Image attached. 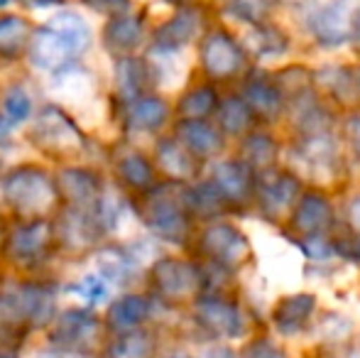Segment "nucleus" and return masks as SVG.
<instances>
[{"mask_svg":"<svg viewBox=\"0 0 360 358\" xmlns=\"http://www.w3.org/2000/svg\"><path fill=\"white\" fill-rule=\"evenodd\" d=\"M138 214L140 221L165 243L184 245L189 241L194 219L184 204V184L169 181L143 191Z\"/></svg>","mask_w":360,"mask_h":358,"instance_id":"1","label":"nucleus"},{"mask_svg":"<svg viewBox=\"0 0 360 358\" xmlns=\"http://www.w3.org/2000/svg\"><path fill=\"white\" fill-rule=\"evenodd\" d=\"M3 199L22 219H42L59 201L57 181L49 177L44 170L22 165V167H15L13 172L5 174Z\"/></svg>","mask_w":360,"mask_h":358,"instance_id":"2","label":"nucleus"},{"mask_svg":"<svg viewBox=\"0 0 360 358\" xmlns=\"http://www.w3.org/2000/svg\"><path fill=\"white\" fill-rule=\"evenodd\" d=\"M292 158L297 165H304L307 174L319 181L316 189L326 184H338L346 172V148L336 133H319V135H302L294 140Z\"/></svg>","mask_w":360,"mask_h":358,"instance_id":"3","label":"nucleus"},{"mask_svg":"<svg viewBox=\"0 0 360 358\" xmlns=\"http://www.w3.org/2000/svg\"><path fill=\"white\" fill-rule=\"evenodd\" d=\"M199 253L211 268L226 270L231 275L248 268L252 260V241L243 229L231 221L216 219L201 231Z\"/></svg>","mask_w":360,"mask_h":358,"instance_id":"4","label":"nucleus"},{"mask_svg":"<svg viewBox=\"0 0 360 358\" xmlns=\"http://www.w3.org/2000/svg\"><path fill=\"white\" fill-rule=\"evenodd\" d=\"M191 314H194L196 324L211 339H221V341L243 339L248 334V329H250V319H248L245 309L228 292L204 290L191 302Z\"/></svg>","mask_w":360,"mask_h":358,"instance_id":"5","label":"nucleus"},{"mask_svg":"<svg viewBox=\"0 0 360 358\" xmlns=\"http://www.w3.org/2000/svg\"><path fill=\"white\" fill-rule=\"evenodd\" d=\"M304 189V181L289 167H270L265 172L255 174V194L252 206L257 209L260 219L272 226H282L287 221L292 206L297 204L299 194Z\"/></svg>","mask_w":360,"mask_h":358,"instance_id":"6","label":"nucleus"},{"mask_svg":"<svg viewBox=\"0 0 360 358\" xmlns=\"http://www.w3.org/2000/svg\"><path fill=\"white\" fill-rule=\"evenodd\" d=\"M150 282L157 297L169 305L194 302L204 292V268L184 258H160L150 268Z\"/></svg>","mask_w":360,"mask_h":358,"instance_id":"7","label":"nucleus"},{"mask_svg":"<svg viewBox=\"0 0 360 358\" xmlns=\"http://www.w3.org/2000/svg\"><path fill=\"white\" fill-rule=\"evenodd\" d=\"M30 140L52 158H76L86 150V138L81 128L59 106H47L37 115Z\"/></svg>","mask_w":360,"mask_h":358,"instance_id":"8","label":"nucleus"},{"mask_svg":"<svg viewBox=\"0 0 360 358\" xmlns=\"http://www.w3.org/2000/svg\"><path fill=\"white\" fill-rule=\"evenodd\" d=\"M282 226H285V234L292 241L331 234L336 229V209L331 204V196L323 189H316V186L302 189L297 204L292 206Z\"/></svg>","mask_w":360,"mask_h":358,"instance_id":"9","label":"nucleus"},{"mask_svg":"<svg viewBox=\"0 0 360 358\" xmlns=\"http://www.w3.org/2000/svg\"><path fill=\"white\" fill-rule=\"evenodd\" d=\"M54 314V292L47 285H20L0 297V321L8 324H47Z\"/></svg>","mask_w":360,"mask_h":358,"instance_id":"10","label":"nucleus"},{"mask_svg":"<svg viewBox=\"0 0 360 358\" xmlns=\"http://www.w3.org/2000/svg\"><path fill=\"white\" fill-rule=\"evenodd\" d=\"M103 339V324L84 309H67L52 326V341L76 354H94Z\"/></svg>","mask_w":360,"mask_h":358,"instance_id":"11","label":"nucleus"},{"mask_svg":"<svg viewBox=\"0 0 360 358\" xmlns=\"http://www.w3.org/2000/svg\"><path fill=\"white\" fill-rule=\"evenodd\" d=\"M54 243V229L49 221L32 219L27 224H20L18 229L10 231L5 241V255L15 265H37L39 260L47 258L49 248Z\"/></svg>","mask_w":360,"mask_h":358,"instance_id":"12","label":"nucleus"},{"mask_svg":"<svg viewBox=\"0 0 360 358\" xmlns=\"http://www.w3.org/2000/svg\"><path fill=\"white\" fill-rule=\"evenodd\" d=\"M211 184L221 191V196L228 201L231 211H245L252 206L255 194V172L243 162L240 158L221 160L211 167Z\"/></svg>","mask_w":360,"mask_h":358,"instance_id":"13","label":"nucleus"},{"mask_svg":"<svg viewBox=\"0 0 360 358\" xmlns=\"http://www.w3.org/2000/svg\"><path fill=\"white\" fill-rule=\"evenodd\" d=\"M201 67L216 82L233 79L245 69V49L228 32H211L201 42Z\"/></svg>","mask_w":360,"mask_h":358,"instance_id":"14","label":"nucleus"},{"mask_svg":"<svg viewBox=\"0 0 360 358\" xmlns=\"http://www.w3.org/2000/svg\"><path fill=\"white\" fill-rule=\"evenodd\" d=\"M319 300L314 292H292L275 302L270 309V324L282 336H299L311 326Z\"/></svg>","mask_w":360,"mask_h":358,"instance_id":"15","label":"nucleus"},{"mask_svg":"<svg viewBox=\"0 0 360 358\" xmlns=\"http://www.w3.org/2000/svg\"><path fill=\"white\" fill-rule=\"evenodd\" d=\"M30 62L42 72H62L69 62L79 54V49L74 47V42L69 37H64L59 30L39 27L37 32H32L30 37Z\"/></svg>","mask_w":360,"mask_h":358,"instance_id":"16","label":"nucleus"},{"mask_svg":"<svg viewBox=\"0 0 360 358\" xmlns=\"http://www.w3.org/2000/svg\"><path fill=\"white\" fill-rule=\"evenodd\" d=\"M174 138L194 155L196 160H216L226 150V135L218 130V125L209 120H184L176 123Z\"/></svg>","mask_w":360,"mask_h":358,"instance_id":"17","label":"nucleus"},{"mask_svg":"<svg viewBox=\"0 0 360 358\" xmlns=\"http://www.w3.org/2000/svg\"><path fill=\"white\" fill-rule=\"evenodd\" d=\"M240 98L252 110L257 123H275L277 118H282V113L287 108V98L282 94V89L277 87V82H272L267 77L248 79Z\"/></svg>","mask_w":360,"mask_h":358,"instance_id":"18","label":"nucleus"},{"mask_svg":"<svg viewBox=\"0 0 360 358\" xmlns=\"http://www.w3.org/2000/svg\"><path fill=\"white\" fill-rule=\"evenodd\" d=\"M155 160L160 172H165L169 181H176V184H191L201 172V160H196L174 135L157 143Z\"/></svg>","mask_w":360,"mask_h":358,"instance_id":"19","label":"nucleus"},{"mask_svg":"<svg viewBox=\"0 0 360 358\" xmlns=\"http://www.w3.org/2000/svg\"><path fill=\"white\" fill-rule=\"evenodd\" d=\"M353 0H333L321 13L314 18L311 30L316 39L326 47L343 44L351 37V18H353Z\"/></svg>","mask_w":360,"mask_h":358,"instance_id":"20","label":"nucleus"},{"mask_svg":"<svg viewBox=\"0 0 360 358\" xmlns=\"http://www.w3.org/2000/svg\"><path fill=\"white\" fill-rule=\"evenodd\" d=\"M57 191L69 201V206L89 209L101 196V177L84 167H67L57 177Z\"/></svg>","mask_w":360,"mask_h":358,"instance_id":"21","label":"nucleus"},{"mask_svg":"<svg viewBox=\"0 0 360 358\" xmlns=\"http://www.w3.org/2000/svg\"><path fill=\"white\" fill-rule=\"evenodd\" d=\"M238 158L252 170V172H265L270 167H277L282 160V145L267 130H255L245 133L240 138V155Z\"/></svg>","mask_w":360,"mask_h":358,"instance_id":"22","label":"nucleus"},{"mask_svg":"<svg viewBox=\"0 0 360 358\" xmlns=\"http://www.w3.org/2000/svg\"><path fill=\"white\" fill-rule=\"evenodd\" d=\"M140 42H143V20L138 15L118 13L108 20L103 30V44L110 54L128 57L140 47Z\"/></svg>","mask_w":360,"mask_h":358,"instance_id":"23","label":"nucleus"},{"mask_svg":"<svg viewBox=\"0 0 360 358\" xmlns=\"http://www.w3.org/2000/svg\"><path fill=\"white\" fill-rule=\"evenodd\" d=\"M103 234V226L96 219L94 211L72 206L67 214L62 216V226H59V238L69 245V248H89L98 241Z\"/></svg>","mask_w":360,"mask_h":358,"instance_id":"24","label":"nucleus"},{"mask_svg":"<svg viewBox=\"0 0 360 358\" xmlns=\"http://www.w3.org/2000/svg\"><path fill=\"white\" fill-rule=\"evenodd\" d=\"M184 204L189 209L191 219H204V221H216L223 219L226 214H231V206L221 196V191L211 184L209 179L199 181V184H184Z\"/></svg>","mask_w":360,"mask_h":358,"instance_id":"25","label":"nucleus"},{"mask_svg":"<svg viewBox=\"0 0 360 358\" xmlns=\"http://www.w3.org/2000/svg\"><path fill=\"white\" fill-rule=\"evenodd\" d=\"M199 13L196 10H181V13H176L172 20H167L155 32V49H160V52H176V49L186 47L199 34Z\"/></svg>","mask_w":360,"mask_h":358,"instance_id":"26","label":"nucleus"},{"mask_svg":"<svg viewBox=\"0 0 360 358\" xmlns=\"http://www.w3.org/2000/svg\"><path fill=\"white\" fill-rule=\"evenodd\" d=\"M128 128L140 133H155L169 120V106L160 96H140L128 103Z\"/></svg>","mask_w":360,"mask_h":358,"instance_id":"27","label":"nucleus"},{"mask_svg":"<svg viewBox=\"0 0 360 358\" xmlns=\"http://www.w3.org/2000/svg\"><path fill=\"white\" fill-rule=\"evenodd\" d=\"M216 118H218V130L226 138H243L257 123L252 110L248 108V103L240 96H228V98L218 101Z\"/></svg>","mask_w":360,"mask_h":358,"instance_id":"28","label":"nucleus"},{"mask_svg":"<svg viewBox=\"0 0 360 358\" xmlns=\"http://www.w3.org/2000/svg\"><path fill=\"white\" fill-rule=\"evenodd\" d=\"M150 317V302L140 295H123L108 307V326L115 331H130L143 326V321Z\"/></svg>","mask_w":360,"mask_h":358,"instance_id":"29","label":"nucleus"},{"mask_svg":"<svg viewBox=\"0 0 360 358\" xmlns=\"http://www.w3.org/2000/svg\"><path fill=\"white\" fill-rule=\"evenodd\" d=\"M115 167H118L120 179H123L130 189L140 191V194L155 186V167H152L150 160H147L143 153H138V150H125V153H120Z\"/></svg>","mask_w":360,"mask_h":358,"instance_id":"30","label":"nucleus"},{"mask_svg":"<svg viewBox=\"0 0 360 358\" xmlns=\"http://www.w3.org/2000/svg\"><path fill=\"white\" fill-rule=\"evenodd\" d=\"M147 67L140 59L133 57H120L118 69H115V87H118V94L125 103H133L135 98L143 96V91L147 87Z\"/></svg>","mask_w":360,"mask_h":358,"instance_id":"31","label":"nucleus"},{"mask_svg":"<svg viewBox=\"0 0 360 358\" xmlns=\"http://www.w3.org/2000/svg\"><path fill=\"white\" fill-rule=\"evenodd\" d=\"M319 79H321V87L328 91V96L336 98L338 103L353 108L360 101V82L348 69H326L319 74Z\"/></svg>","mask_w":360,"mask_h":358,"instance_id":"32","label":"nucleus"},{"mask_svg":"<svg viewBox=\"0 0 360 358\" xmlns=\"http://www.w3.org/2000/svg\"><path fill=\"white\" fill-rule=\"evenodd\" d=\"M218 94L214 87H196L179 98V118L184 120H209L218 108Z\"/></svg>","mask_w":360,"mask_h":358,"instance_id":"33","label":"nucleus"},{"mask_svg":"<svg viewBox=\"0 0 360 358\" xmlns=\"http://www.w3.org/2000/svg\"><path fill=\"white\" fill-rule=\"evenodd\" d=\"M30 37H32V30H30L27 20L18 18V15L0 18V57H18L27 47Z\"/></svg>","mask_w":360,"mask_h":358,"instance_id":"34","label":"nucleus"},{"mask_svg":"<svg viewBox=\"0 0 360 358\" xmlns=\"http://www.w3.org/2000/svg\"><path fill=\"white\" fill-rule=\"evenodd\" d=\"M152 354H155V336L140 326L123 331L108 349V358H150Z\"/></svg>","mask_w":360,"mask_h":358,"instance_id":"35","label":"nucleus"},{"mask_svg":"<svg viewBox=\"0 0 360 358\" xmlns=\"http://www.w3.org/2000/svg\"><path fill=\"white\" fill-rule=\"evenodd\" d=\"M133 270V258L118 248H103L98 255V277L110 285H123Z\"/></svg>","mask_w":360,"mask_h":358,"instance_id":"36","label":"nucleus"},{"mask_svg":"<svg viewBox=\"0 0 360 358\" xmlns=\"http://www.w3.org/2000/svg\"><path fill=\"white\" fill-rule=\"evenodd\" d=\"M47 25H49V27H54V30H59L64 37L72 39L74 47L79 49V52L89 49V44H91V27H89V23L81 18V15H76V13H59V15H54V18L49 20Z\"/></svg>","mask_w":360,"mask_h":358,"instance_id":"37","label":"nucleus"},{"mask_svg":"<svg viewBox=\"0 0 360 358\" xmlns=\"http://www.w3.org/2000/svg\"><path fill=\"white\" fill-rule=\"evenodd\" d=\"M250 44H252V52L257 54V57H277V54H282L287 49L289 39L285 37V32H280L277 27H272V25H255V32H252L250 37Z\"/></svg>","mask_w":360,"mask_h":358,"instance_id":"38","label":"nucleus"},{"mask_svg":"<svg viewBox=\"0 0 360 358\" xmlns=\"http://www.w3.org/2000/svg\"><path fill=\"white\" fill-rule=\"evenodd\" d=\"M294 243L299 245V250L304 253V258L311 263H326V260L336 258V248H333V236L321 234V236H307V238H297Z\"/></svg>","mask_w":360,"mask_h":358,"instance_id":"39","label":"nucleus"},{"mask_svg":"<svg viewBox=\"0 0 360 358\" xmlns=\"http://www.w3.org/2000/svg\"><path fill=\"white\" fill-rule=\"evenodd\" d=\"M3 110L10 123H22L32 113V98H30V94L22 87H13L3 98Z\"/></svg>","mask_w":360,"mask_h":358,"instance_id":"40","label":"nucleus"},{"mask_svg":"<svg viewBox=\"0 0 360 358\" xmlns=\"http://www.w3.org/2000/svg\"><path fill=\"white\" fill-rule=\"evenodd\" d=\"M319 329L323 334V341H346L351 336L353 321L341 312H326L323 319L319 321Z\"/></svg>","mask_w":360,"mask_h":358,"instance_id":"41","label":"nucleus"},{"mask_svg":"<svg viewBox=\"0 0 360 358\" xmlns=\"http://www.w3.org/2000/svg\"><path fill=\"white\" fill-rule=\"evenodd\" d=\"M240 358H292V356L277 341L267 339V336H255V339H250L243 346Z\"/></svg>","mask_w":360,"mask_h":358,"instance_id":"42","label":"nucleus"},{"mask_svg":"<svg viewBox=\"0 0 360 358\" xmlns=\"http://www.w3.org/2000/svg\"><path fill=\"white\" fill-rule=\"evenodd\" d=\"M333 248H336V258L360 265V234L356 231H343L333 236Z\"/></svg>","mask_w":360,"mask_h":358,"instance_id":"43","label":"nucleus"},{"mask_svg":"<svg viewBox=\"0 0 360 358\" xmlns=\"http://www.w3.org/2000/svg\"><path fill=\"white\" fill-rule=\"evenodd\" d=\"M341 143L360 162V110H351L341 123Z\"/></svg>","mask_w":360,"mask_h":358,"instance_id":"44","label":"nucleus"},{"mask_svg":"<svg viewBox=\"0 0 360 358\" xmlns=\"http://www.w3.org/2000/svg\"><path fill=\"white\" fill-rule=\"evenodd\" d=\"M231 10L245 23L260 25L267 18L270 5H267V0H231Z\"/></svg>","mask_w":360,"mask_h":358,"instance_id":"45","label":"nucleus"},{"mask_svg":"<svg viewBox=\"0 0 360 358\" xmlns=\"http://www.w3.org/2000/svg\"><path fill=\"white\" fill-rule=\"evenodd\" d=\"M343 226H346V231L360 234V191L348 196L346 204H343Z\"/></svg>","mask_w":360,"mask_h":358,"instance_id":"46","label":"nucleus"},{"mask_svg":"<svg viewBox=\"0 0 360 358\" xmlns=\"http://www.w3.org/2000/svg\"><path fill=\"white\" fill-rule=\"evenodd\" d=\"M91 10L96 13H105V15H118L128 10V0H84Z\"/></svg>","mask_w":360,"mask_h":358,"instance_id":"47","label":"nucleus"},{"mask_svg":"<svg viewBox=\"0 0 360 358\" xmlns=\"http://www.w3.org/2000/svg\"><path fill=\"white\" fill-rule=\"evenodd\" d=\"M76 290L84 292L89 300H103L105 297V287H103V280H101V277H86Z\"/></svg>","mask_w":360,"mask_h":358,"instance_id":"48","label":"nucleus"},{"mask_svg":"<svg viewBox=\"0 0 360 358\" xmlns=\"http://www.w3.org/2000/svg\"><path fill=\"white\" fill-rule=\"evenodd\" d=\"M201 358H240L236 354V351L231 349V346L226 344H218V346H211V349H206Z\"/></svg>","mask_w":360,"mask_h":358,"instance_id":"49","label":"nucleus"},{"mask_svg":"<svg viewBox=\"0 0 360 358\" xmlns=\"http://www.w3.org/2000/svg\"><path fill=\"white\" fill-rule=\"evenodd\" d=\"M356 44H360V8L353 10V18H351V37Z\"/></svg>","mask_w":360,"mask_h":358,"instance_id":"50","label":"nucleus"},{"mask_svg":"<svg viewBox=\"0 0 360 358\" xmlns=\"http://www.w3.org/2000/svg\"><path fill=\"white\" fill-rule=\"evenodd\" d=\"M27 5H34V8H47V5H59L64 0H25Z\"/></svg>","mask_w":360,"mask_h":358,"instance_id":"51","label":"nucleus"},{"mask_svg":"<svg viewBox=\"0 0 360 358\" xmlns=\"http://www.w3.org/2000/svg\"><path fill=\"white\" fill-rule=\"evenodd\" d=\"M165 358H194V356H189L186 351H172V354H167Z\"/></svg>","mask_w":360,"mask_h":358,"instance_id":"52","label":"nucleus"},{"mask_svg":"<svg viewBox=\"0 0 360 358\" xmlns=\"http://www.w3.org/2000/svg\"><path fill=\"white\" fill-rule=\"evenodd\" d=\"M0 358H18V356H15V354H5V351H3V354H0Z\"/></svg>","mask_w":360,"mask_h":358,"instance_id":"53","label":"nucleus"},{"mask_svg":"<svg viewBox=\"0 0 360 358\" xmlns=\"http://www.w3.org/2000/svg\"><path fill=\"white\" fill-rule=\"evenodd\" d=\"M10 3V0H0V8H3V5H8Z\"/></svg>","mask_w":360,"mask_h":358,"instance_id":"54","label":"nucleus"},{"mask_svg":"<svg viewBox=\"0 0 360 358\" xmlns=\"http://www.w3.org/2000/svg\"><path fill=\"white\" fill-rule=\"evenodd\" d=\"M321 358H333V356H328V354H323V356H321Z\"/></svg>","mask_w":360,"mask_h":358,"instance_id":"55","label":"nucleus"}]
</instances>
